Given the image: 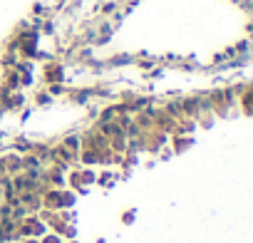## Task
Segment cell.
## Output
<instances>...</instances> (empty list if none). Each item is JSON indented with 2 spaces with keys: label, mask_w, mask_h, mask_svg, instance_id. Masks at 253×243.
<instances>
[{
  "label": "cell",
  "mask_w": 253,
  "mask_h": 243,
  "mask_svg": "<svg viewBox=\"0 0 253 243\" xmlns=\"http://www.w3.org/2000/svg\"><path fill=\"white\" fill-rule=\"evenodd\" d=\"M20 57H18V52H13V50H0V67L3 70H8V67H15V62H18Z\"/></svg>",
  "instance_id": "30bf717a"
},
{
  "label": "cell",
  "mask_w": 253,
  "mask_h": 243,
  "mask_svg": "<svg viewBox=\"0 0 253 243\" xmlns=\"http://www.w3.org/2000/svg\"><path fill=\"white\" fill-rule=\"evenodd\" d=\"M119 181H122L119 169H114V166H99V169H97V181H94V186L109 191V189H114Z\"/></svg>",
  "instance_id": "7a4b0ae2"
},
{
  "label": "cell",
  "mask_w": 253,
  "mask_h": 243,
  "mask_svg": "<svg viewBox=\"0 0 253 243\" xmlns=\"http://www.w3.org/2000/svg\"><path fill=\"white\" fill-rule=\"evenodd\" d=\"M0 87H5V89H10V92H18V89H20V75H18L13 67L3 70V75H0Z\"/></svg>",
  "instance_id": "9c48e42d"
},
{
  "label": "cell",
  "mask_w": 253,
  "mask_h": 243,
  "mask_svg": "<svg viewBox=\"0 0 253 243\" xmlns=\"http://www.w3.org/2000/svg\"><path fill=\"white\" fill-rule=\"evenodd\" d=\"M40 243H65L62 241V236H57V233H52V231H47L42 238H40Z\"/></svg>",
  "instance_id": "4fadbf2b"
},
{
  "label": "cell",
  "mask_w": 253,
  "mask_h": 243,
  "mask_svg": "<svg viewBox=\"0 0 253 243\" xmlns=\"http://www.w3.org/2000/svg\"><path fill=\"white\" fill-rule=\"evenodd\" d=\"M132 60H134L132 52H117V55H109L107 60H102V65L119 70V67H132Z\"/></svg>",
  "instance_id": "ba28073f"
},
{
  "label": "cell",
  "mask_w": 253,
  "mask_h": 243,
  "mask_svg": "<svg viewBox=\"0 0 253 243\" xmlns=\"http://www.w3.org/2000/svg\"><path fill=\"white\" fill-rule=\"evenodd\" d=\"M42 208L50 211H62L65 208V189H45L42 191Z\"/></svg>",
  "instance_id": "3957f363"
},
{
  "label": "cell",
  "mask_w": 253,
  "mask_h": 243,
  "mask_svg": "<svg viewBox=\"0 0 253 243\" xmlns=\"http://www.w3.org/2000/svg\"><path fill=\"white\" fill-rule=\"evenodd\" d=\"M42 87L47 89V94H50L52 99H62L65 92H67V84H42Z\"/></svg>",
  "instance_id": "7c38bea8"
},
{
  "label": "cell",
  "mask_w": 253,
  "mask_h": 243,
  "mask_svg": "<svg viewBox=\"0 0 253 243\" xmlns=\"http://www.w3.org/2000/svg\"><path fill=\"white\" fill-rule=\"evenodd\" d=\"M65 243H82L80 238H70V241H65Z\"/></svg>",
  "instance_id": "2e32d148"
},
{
  "label": "cell",
  "mask_w": 253,
  "mask_h": 243,
  "mask_svg": "<svg viewBox=\"0 0 253 243\" xmlns=\"http://www.w3.org/2000/svg\"><path fill=\"white\" fill-rule=\"evenodd\" d=\"M28 104L30 107H35V109H47V107H52L55 104V99L47 94V89L40 84V87H35L30 94H28Z\"/></svg>",
  "instance_id": "277c9868"
},
{
  "label": "cell",
  "mask_w": 253,
  "mask_h": 243,
  "mask_svg": "<svg viewBox=\"0 0 253 243\" xmlns=\"http://www.w3.org/2000/svg\"><path fill=\"white\" fill-rule=\"evenodd\" d=\"M236 107L241 109L243 117H251V114H253V84H248V87L236 97Z\"/></svg>",
  "instance_id": "52a82bcc"
},
{
  "label": "cell",
  "mask_w": 253,
  "mask_h": 243,
  "mask_svg": "<svg viewBox=\"0 0 253 243\" xmlns=\"http://www.w3.org/2000/svg\"><path fill=\"white\" fill-rule=\"evenodd\" d=\"M8 137H10V134H8V132H5L3 127H0V154H3V152H5V144H8Z\"/></svg>",
  "instance_id": "9a60e30c"
},
{
  "label": "cell",
  "mask_w": 253,
  "mask_h": 243,
  "mask_svg": "<svg viewBox=\"0 0 253 243\" xmlns=\"http://www.w3.org/2000/svg\"><path fill=\"white\" fill-rule=\"evenodd\" d=\"M134 221H137V208H134V206H129V208L122 211V216H119V223H122V226H132Z\"/></svg>",
  "instance_id": "8fae6325"
},
{
  "label": "cell",
  "mask_w": 253,
  "mask_h": 243,
  "mask_svg": "<svg viewBox=\"0 0 253 243\" xmlns=\"http://www.w3.org/2000/svg\"><path fill=\"white\" fill-rule=\"evenodd\" d=\"M194 144H196V139H194V137H186V134L169 137V149H171V154H174V157H179V154H186V152H189Z\"/></svg>",
  "instance_id": "5b68a950"
},
{
  "label": "cell",
  "mask_w": 253,
  "mask_h": 243,
  "mask_svg": "<svg viewBox=\"0 0 253 243\" xmlns=\"http://www.w3.org/2000/svg\"><path fill=\"white\" fill-rule=\"evenodd\" d=\"M67 72H70L67 62L60 57H52V60L40 65L38 80H40V84H67Z\"/></svg>",
  "instance_id": "6da1fadb"
},
{
  "label": "cell",
  "mask_w": 253,
  "mask_h": 243,
  "mask_svg": "<svg viewBox=\"0 0 253 243\" xmlns=\"http://www.w3.org/2000/svg\"><path fill=\"white\" fill-rule=\"evenodd\" d=\"M70 154H75V157H80V147H82V139H80V129H70L67 134H62L60 139H57Z\"/></svg>",
  "instance_id": "8992f818"
},
{
  "label": "cell",
  "mask_w": 253,
  "mask_h": 243,
  "mask_svg": "<svg viewBox=\"0 0 253 243\" xmlns=\"http://www.w3.org/2000/svg\"><path fill=\"white\" fill-rule=\"evenodd\" d=\"M5 179H10V174H8V166H5V159H3V154H0V184H3Z\"/></svg>",
  "instance_id": "5bb4252c"
},
{
  "label": "cell",
  "mask_w": 253,
  "mask_h": 243,
  "mask_svg": "<svg viewBox=\"0 0 253 243\" xmlns=\"http://www.w3.org/2000/svg\"><path fill=\"white\" fill-rule=\"evenodd\" d=\"M94 243H107V238H102V236H99V238H97Z\"/></svg>",
  "instance_id": "e0dca14e"
}]
</instances>
